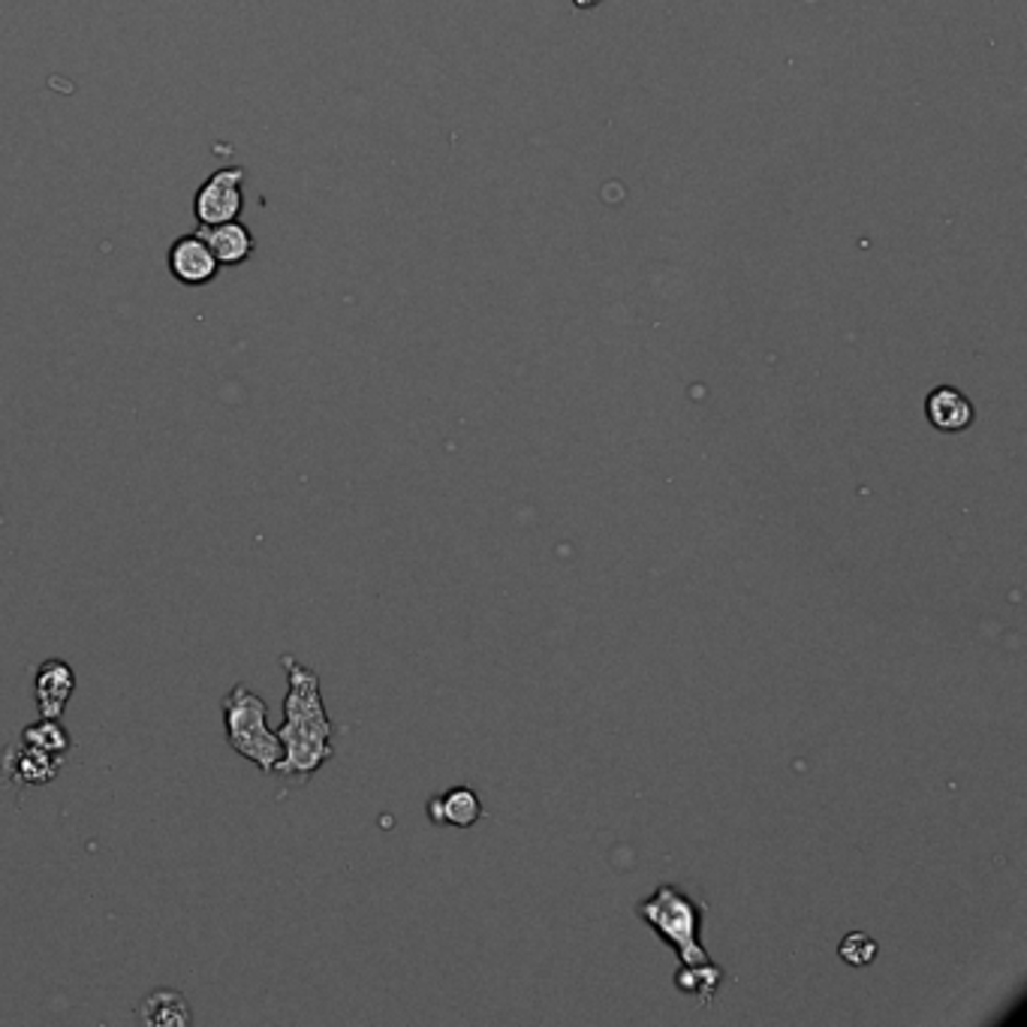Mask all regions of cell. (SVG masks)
I'll use <instances>...</instances> for the list:
<instances>
[{"label": "cell", "instance_id": "1", "mask_svg": "<svg viewBox=\"0 0 1027 1027\" xmlns=\"http://www.w3.org/2000/svg\"><path fill=\"white\" fill-rule=\"evenodd\" d=\"M287 672V696H284V724L275 729L280 738V762L275 774L292 784H308L332 757H335V726L323 702L320 676L311 666L299 663L292 654L280 657Z\"/></svg>", "mask_w": 1027, "mask_h": 1027}, {"label": "cell", "instance_id": "2", "mask_svg": "<svg viewBox=\"0 0 1027 1027\" xmlns=\"http://www.w3.org/2000/svg\"><path fill=\"white\" fill-rule=\"evenodd\" d=\"M636 916L651 925V931L663 943H669L681 958V965H702L708 953L702 946V919L705 904L693 901L688 892L676 889L672 882H660L651 898L636 904Z\"/></svg>", "mask_w": 1027, "mask_h": 1027}, {"label": "cell", "instance_id": "3", "mask_svg": "<svg viewBox=\"0 0 1027 1027\" xmlns=\"http://www.w3.org/2000/svg\"><path fill=\"white\" fill-rule=\"evenodd\" d=\"M223 736L239 757L254 762L263 774H275L280 762V738L268 726L266 700L254 693L247 684H235L223 700Z\"/></svg>", "mask_w": 1027, "mask_h": 1027}, {"label": "cell", "instance_id": "4", "mask_svg": "<svg viewBox=\"0 0 1027 1027\" xmlns=\"http://www.w3.org/2000/svg\"><path fill=\"white\" fill-rule=\"evenodd\" d=\"M244 182H247V175H244L242 166H227V170L211 172V178L194 196L196 220L203 227L239 220L244 208Z\"/></svg>", "mask_w": 1027, "mask_h": 1027}, {"label": "cell", "instance_id": "5", "mask_svg": "<svg viewBox=\"0 0 1027 1027\" xmlns=\"http://www.w3.org/2000/svg\"><path fill=\"white\" fill-rule=\"evenodd\" d=\"M170 275L184 287H206L218 278L220 263L199 235H182L170 247Z\"/></svg>", "mask_w": 1027, "mask_h": 1027}, {"label": "cell", "instance_id": "6", "mask_svg": "<svg viewBox=\"0 0 1027 1027\" xmlns=\"http://www.w3.org/2000/svg\"><path fill=\"white\" fill-rule=\"evenodd\" d=\"M0 769H3L10 784H49L61 772V757L19 741L0 753Z\"/></svg>", "mask_w": 1027, "mask_h": 1027}, {"label": "cell", "instance_id": "7", "mask_svg": "<svg viewBox=\"0 0 1027 1027\" xmlns=\"http://www.w3.org/2000/svg\"><path fill=\"white\" fill-rule=\"evenodd\" d=\"M76 690V672L67 660L51 657L46 663L37 666L34 676V693H37L39 717H61L67 702Z\"/></svg>", "mask_w": 1027, "mask_h": 1027}, {"label": "cell", "instance_id": "8", "mask_svg": "<svg viewBox=\"0 0 1027 1027\" xmlns=\"http://www.w3.org/2000/svg\"><path fill=\"white\" fill-rule=\"evenodd\" d=\"M196 235L211 247V254L218 256L220 266H239V263H247L254 256V235L239 220L203 227Z\"/></svg>", "mask_w": 1027, "mask_h": 1027}, {"label": "cell", "instance_id": "9", "mask_svg": "<svg viewBox=\"0 0 1027 1027\" xmlns=\"http://www.w3.org/2000/svg\"><path fill=\"white\" fill-rule=\"evenodd\" d=\"M925 416L937 431L955 435V431H965L973 423V404L967 399L961 389L955 386H937L925 399Z\"/></svg>", "mask_w": 1027, "mask_h": 1027}, {"label": "cell", "instance_id": "10", "mask_svg": "<svg viewBox=\"0 0 1027 1027\" xmlns=\"http://www.w3.org/2000/svg\"><path fill=\"white\" fill-rule=\"evenodd\" d=\"M428 817L437 826H455V829H471L483 817V801L473 793L471 786L461 784L447 789L443 796L428 801Z\"/></svg>", "mask_w": 1027, "mask_h": 1027}, {"label": "cell", "instance_id": "11", "mask_svg": "<svg viewBox=\"0 0 1027 1027\" xmlns=\"http://www.w3.org/2000/svg\"><path fill=\"white\" fill-rule=\"evenodd\" d=\"M136 1022L146 1027H187L191 1025V1006L184 1001L182 991L158 989L142 997L136 1006Z\"/></svg>", "mask_w": 1027, "mask_h": 1027}, {"label": "cell", "instance_id": "12", "mask_svg": "<svg viewBox=\"0 0 1027 1027\" xmlns=\"http://www.w3.org/2000/svg\"><path fill=\"white\" fill-rule=\"evenodd\" d=\"M724 982V967H717L708 958L702 965H681L676 970V989L688 997H696L702 1006H708L714 1001V994Z\"/></svg>", "mask_w": 1027, "mask_h": 1027}, {"label": "cell", "instance_id": "13", "mask_svg": "<svg viewBox=\"0 0 1027 1027\" xmlns=\"http://www.w3.org/2000/svg\"><path fill=\"white\" fill-rule=\"evenodd\" d=\"M22 741L46 750V753H55V757H64L73 750V738L67 732V726L61 724V717H39L37 724L22 729Z\"/></svg>", "mask_w": 1027, "mask_h": 1027}, {"label": "cell", "instance_id": "14", "mask_svg": "<svg viewBox=\"0 0 1027 1027\" xmlns=\"http://www.w3.org/2000/svg\"><path fill=\"white\" fill-rule=\"evenodd\" d=\"M877 941L865 934V931H853V934H846L841 946H838V953L844 958L850 967H868L874 958H877Z\"/></svg>", "mask_w": 1027, "mask_h": 1027}, {"label": "cell", "instance_id": "15", "mask_svg": "<svg viewBox=\"0 0 1027 1027\" xmlns=\"http://www.w3.org/2000/svg\"><path fill=\"white\" fill-rule=\"evenodd\" d=\"M593 3H597V0H576V7H581V10H585V7H593Z\"/></svg>", "mask_w": 1027, "mask_h": 1027}]
</instances>
